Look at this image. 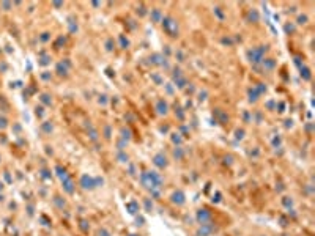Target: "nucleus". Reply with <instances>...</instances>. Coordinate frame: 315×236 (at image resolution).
<instances>
[]
</instances>
